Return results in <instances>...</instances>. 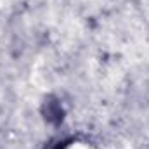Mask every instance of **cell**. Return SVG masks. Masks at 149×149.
Segmentation results:
<instances>
[{
	"label": "cell",
	"instance_id": "1",
	"mask_svg": "<svg viewBox=\"0 0 149 149\" xmlns=\"http://www.w3.org/2000/svg\"><path fill=\"white\" fill-rule=\"evenodd\" d=\"M63 149H95V148L87 141H71V142L64 144Z\"/></svg>",
	"mask_w": 149,
	"mask_h": 149
}]
</instances>
